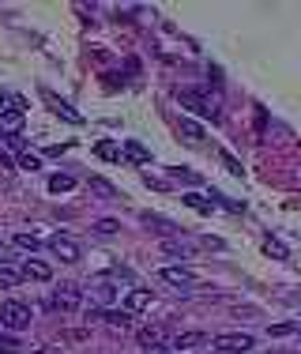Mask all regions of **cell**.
<instances>
[{
  "mask_svg": "<svg viewBox=\"0 0 301 354\" xmlns=\"http://www.w3.org/2000/svg\"><path fill=\"white\" fill-rule=\"evenodd\" d=\"M75 189V177L72 174H53L49 177V192H57V196H61V192H72Z\"/></svg>",
  "mask_w": 301,
  "mask_h": 354,
  "instance_id": "18",
  "label": "cell"
},
{
  "mask_svg": "<svg viewBox=\"0 0 301 354\" xmlns=\"http://www.w3.org/2000/svg\"><path fill=\"white\" fill-rule=\"evenodd\" d=\"M15 283H19V272H15V268H4V264H0V290H12Z\"/></svg>",
  "mask_w": 301,
  "mask_h": 354,
  "instance_id": "22",
  "label": "cell"
},
{
  "mask_svg": "<svg viewBox=\"0 0 301 354\" xmlns=\"http://www.w3.org/2000/svg\"><path fill=\"white\" fill-rule=\"evenodd\" d=\"M30 324V309L23 301H0V328L8 332H23Z\"/></svg>",
  "mask_w": 301,
  "mask_h": 354,
  "instance_id": "1",
  "label": "cell"
},
{
  "mask_svg": "<svg viewBox=\"0 0 301 354\" xmlns=\"http://www.w3.org/2000/svg\"><path fill=\"white\" fill-rule=\"evenodd\" d=\"M117 230H121L117 218H98V223H95V234H102V238H110V234H117Z\"/></svg>",
  "mask_w": 301,
  "mask_h": 354,
  "instance_id": "23",
  "label": "cell"
},
{
  "mask_svg": "<svg viewBox=\"0 0 301 354\" xmlns=\"http://www.w3.org/2000/svg\"><path fill=\"white\" fill-rule=\"evenodd\" d=\"M264 252L275 257V260H287V245H282L279 238H264Z\"/></svg>",
  "mask_w": 301,
  "mask_h": 354,
  "instance_id": "20",
  "label": "cell"
},
{
  "mask_svg": "<svg viewBox=\"0 0 301 354\" xmlns=\"http://www.w3.org/2000/svg\"><path fill=\"white\" fill-rule=\"evenodd\" d=\"M162 252H166V257H188L192 245H185V241H166Z\"/></svg>",
  "mask_w": 301,
  "mask_h": 354,
  "instance_id": "25",
  "label": "cell"
},
{
  "mask_svg": "<svg viewBox=\"0 0 301 354\" xmlns=\"http://www.w3.org/2000/svg\"><path fill=\"white\" fill-rule=\"evenodd\" d=\"M177 98H181V106H188V109H192V113L219 121V102H211L207 95H200V91H188V87H177Z\"/></svg>",
  "mask_w": 301,
  "mask_h": 354,
  "instance_id": "2",
  "label": "cell"
},
{
  "mask_svg": "<svg viewBox=\"0 0 301 354\" xmlns=\"http://www.w3.org/2000/svg\"><path fill=\"white\" fill-rule=\"evenodd\" d=\"M19 351H23V343H19V339H12V335L0 332V354H19Z\"/></svg>",
  "mask_w": 301,
  "mask_h": 354,
  "instance_id": "27",
  "label": "cell"
},
{
  "mask_svg": "<svg viewBox=\"0 0 301 354\" xmlns=\"http://www.w3.org/2000/svg\"><path fill=\"white\" fill-rule=\"evenodd\" d=\"M49 252H53L57 260H64V264H75V260L83 257V252H79V241H75V238H64V234L49 238Z\"/></svg>",
  "mask_w": 301,
  "mask_h": 354,
  "instance_id": "5",
  "label": "cell"
},
{
  "mask_svg": "<svg viewBox=\"0 0 301 354\" xmlns=\"http://www.w3.org/2000/svg\"><path fill=\"white\" fill-rule=\"evenodd\" d=\"M181 200H185V207H192V212H200V215H211V200H207V196H200V192H185V196H181Z\"/></svg>",
  "mask_w": 301,
  "mask_h": 354,
  "instance_id": "17",
  "label": "cell"
},
{
  "mask_svg": "<svg viewBox=\"0 0 301 354\" xmlns=\"http://www.w3.org/2000/svg\"><path fill=\"white\" fill-rule=\"evenodd\" d=\"M147 354H170V351H166V347H150Z\"/></svg>",
  "mask_w": 301,
  "mask_h": 354,
  "instance_id": "34",
  "label": "cell"
},
{
  "mask_svg": "<svg viewBox=\"0 0 301 354\" xmlns=\"http://www.w3.org/2000/svg\"><path fill=\"white\" fill-rule=\"evenodd\" d=\"M222 162H226V170H230V174H241V162L230 155V151H222Z\"/></svg>",
  "mask_w": 301,
  "mask_h": 354,
  "instance_id": "31",
  "label": "cell"
},
{
  "mask_svg": "<svg viewBox=\"0 0 301 354\" xmlns=\"http://www.w3.org/2000/svg\"><path fill=\"white\" fill-rule=\"evenodd\" d=\"M19 279H35V283H49L53 279V272H49V264H41V260H27L19 272Z\"/></svg>",
  "mask_w": 301,
  "mask_h": 354,
  "instance_id": "9",
  "label": "cell"
},
{
  "mask_svg": "<svg viewBox=\"0 0 301 354\" xmlns=\"http://www.w3.org/2000/svg\"><path fill=\"white\" fill-rule=\"evenodd\" d=\"M170 177H173V181H181V185H200V174L185 170V166H173V170H170Z\"/></svg>",
  "mask_w": 301,
  "mask_h": 354,
  "instance_id": "21",
  "label": "cell"
},
{
  "mask_svg": "<svg viewBox=\"0 0 301 354\" xmlns=\"http://www.w3.org/2000/svg\"><path fill=\"white\" fill-rule=\"evenodd\" d=\"M211 347L219 354H237V351H253V335L249 332H230V335H215Z\"/></svg>",
  "mask_w": 301,
  "mask_h": 354,
  "instance_id": "4",
  "label": "cell"
},
{
  "mask_svg": "<svg viewBox=\"0 0 301 354\" xmlns=\"http://www.w3.org/2000/svg\"><path fill=\"white\" fill-rule=\"evenodd\" d=\"M15 245H19V249H30V252H35V249L41 245V241L35 238V234H15Z\"/></svg>",
  "mask_w": 301,
  "mask_h": 354,
  "instance_id": "28",
  "label": "cell"
},
{
  "mask_svg": "<svg viewBox=\"0 0 301 354\" xmlns=\"http://www.w3.org/2000/svg\"><path fill=\"white\" fill-rule=\"evenodd\" d=\"M207 335L204 332H181L177 339H173V351H192V347H204Z\"/></svg>",
  "mask_w": 301,
  "mask_h": 354,
  "instance_id": "13",
  "label": "cell"
},
{
  "mask_svg": "<svg viewBox=\"0 0 301 354\" xmlns=\"http://www.w3.org/2000/svg\"><path fill=\"white\" fill-rule=\"evenodd\" d=\"M90 317L106 320L110 328H128L132 324V313H124V309H121V313H117V309H102V313H90Z\"/></svg>",
  "mask_w": 301,
  "mask_h": 354,
  "instance_id": "14",
  "label": "cell"
},
{
  "mask_svg": "<svg viewBox=\"0 0 301 354\" xmlns=\"http://www.w3.org/2000/svg\"><path fill=\"white\" fill-rule=\"evenodd\" d=\"M139 223H144L147 230H155V234H166V238L181 230L177 223H170V218H162V215H150V212H144V215H139Z\"/></svg>",
  "mask_w": 301,
  "mask_h": 354,
  "instance_id": "8",
  "label": "cell"
},
{
  "mask_svg": "<svg viewBox=\"0 0 301 354\" xmlns=\"http://www.w3.org/2000/svg\"><path fill=\"white\" fill-rule=\"evenodd\" d=\"M19 170H41V158L38 155H30V151H19Z\"/></svg>",
  "mask_w": 301,
  "mask_h": 354,
  "instance_id": "24",
  "label": "cell"
},
{
  "mask_svg": "<svg viewBox=\"0 0 301 354\" xmlns=\"http://www.w3.org/2000/svg\"><path fill=\"white\" fill-rule=\"evenodd\" d=\"M68 147H72V143H57V147H49V151H46V155H53V158H61V155H64V151H68Z\"/></svg>",
  "mask_w": 301,
  "mask_h": 354,
  "instance_id": "33",
  "label": "cell"
},
{
  "mask_svg": "<svg viewBox=\"0 0 301 354\" xmlns=\"http://www.w3.org/2000/svg\"><path fill=\"white\" fill-rule=\"evenodd\" d=\"M267 332H271V335H294L298 324H294V320H282V324H271Z\"/></svg>",
  "mask_w": 301,
  "mask_h": 354,
  "instance_id": "29",
  "label": "cell"
},
{
  "mask_svg": "<svg viewBox=\"0 0 301 354\" xmlns=\"http://www.w3.org/2000/svg\"><path fill=\"white\" fill-rule=\"evenodd\" d=\"M162 335H166V332L155 324V328H139L136 339H139V347H147V351H150V347H162Z\"/></svg>",
  "mask_w": 301,
  "mask_h": 354,
  "instance_id": "16",
  "label": "cell"
},
{
  "mask_svg": "<svg viewBox=\"0 0 301 354\" xmlns=\"http://www.w3.org/2000/svg\"><path fill=\"white\" fill-rule=\"evenodd\" d=\"M124 158H128V162H139V166H144V162H150V151H147L139 140H128V143H124Z\"/></svg>",
  "mask_w": 301,
  "mask_h": 354,
  "instance_id": "15",
  "label": "cell"
},
{
  "mask_svg": "<svg viewBox=\"0 0 301 354\" xmlns=\"http://www.w3.org/2000/svg\"><path fill=\"white\" fill-rule=\"evenodd\" d=\"M41 102H46L49 109H53L57 117H64V121H72V124H83V113H75V109H72L68 102H64V98H57L53 91H46V87H41Z\"/></svg>",
  "mask_w": 301,
  "mask_h": 354,
  "instance_id": "6",
  "label": "cell"
},
{
  "mask_svg": "<svg viewBox=\"0 0 301 354\" xmlns=\"http://www.w3.org/2000/svg\"><path fill=\"white\" fill-rule=\"evenodd\" d=\"M222 200V207H230V212H245V204L241 200H230V196H219Z\"/></svg>",
  "mask_w": 301,
  "mask_h": 354,
  "instance_id": "32",
  "label": "cell"
},
{
  "mask_svg": "<svg viewBox=\"0 0 301 354\" xmlns=\"http://www.w3.org/2000/svg\"><path fill=\"white\" fill-rule=\"evenodd\" d=\"M53 306L61 309V313H75V309L83 306V290L75 283H61L53 290Z\"/></svg>",
  "mask_w": 301,
  "mask_h": 354,
  "instance_id": "3",
  "label": "cell"
},
{
  "mask_svg": "<svg viewBox=\"0 0 301 354\" xmlns=\"http://www.w3.org/2000/svg\"><path fill=\"white\" fill-rule=\"evenodd\" d=\"M95 155L106 158V162H117V158H121V147H117V143H110V140H102V143L95 147Z\"/></svg>",
  "mask_w": 301,
  "mask_h": 354,
  "instance_id": "19",
  "label": "cell"
},
{
  "mask_svg": "<svg viewBox=\"0 0 301 354\" xmlns=\"http://www.w3.org/2000/svg\"><path fill=\"white\" fill-rule=\"evenodd\" d=\"M90 189H95V192H102V196H117V189H113L110 181H102V177H95V181H90Z\"/></svg>",
  "mask_w": 301,
  "mask_h": 354,
  "instance_id": "30",
  "label": "cell"
},
{
  "mask_svg": "<svg viewBox=\"0 0 301 354\" xmlns=\"http://www.w3.org/2000/svg\"><path fill=\"white\" fill-rule=\"evenodd\" d=\"M177 132L185 136V143H192V147H200V143H204V129H200L192 117H181V121H177Z\"/></svg>",
  "mask_w": 301,
  "mask_h": 354,
  "instance_id": "10",
  "label": "cell"
},
{
  "mask_svg": "<svg viewBox=\"0 0 301 354\" xmlns=\"http://www.w3.org/2000/svg\"><path fill=\"white\" fill-rule=\"evenodd\" d=\"M158 279L170 283V286H196V275H192L188 268H162V272H158Z\"/></svg>",
  "mask_w": 301,
  "mask_h": 354,
  "instance_id": "7",
  "label": "cell"
},
{
  "mask_svg": "<svg viewBox=\"0 0 301 354\" xmlns=\"http://www.w3.org/2000/svg\"><path fill=\"white\" fill-rule=\"evenodd\" d=\"M0 257H4V249H0Z\"/></svg>",
  "mask_w": 301,
  "mask_h": 354,
  "instance_id": "35",
  "label": "cell"
},
{
  "mask_svg": "<svg viewBox=\"0 0 301 354\" xmlns=\"http://www.w3.org/2000/svg\"><path fill=\"white\" fill-rule=\"evenodd\" d=\"M113 283H95V298L98 301H102V306H110V301H113Z\"/></svg>",
  "mask_w": 301,
  "mask_h": 354,
  "instance_id": "26",
  "label": "cell"
},
{
  "mask_svg": "<svg viewBox=\"0 0 301 354\" xmlns=\"http://www.w3.org/2000/svg\"><path fill=\"white\" fill-rule=\"evenodd\" d=\"M23 129V109H0V132L15 136Z\"/></svg>",
  "mask_w": 301,
  "mask_h": 354,
  "instance_id": "11",
  "label": "cell"
},
{
  "mask_svg": "<svg viewBox=\"0 0 301 354\" xmlns=\"http://www.w3.org/2000/svg\"><path fill=\"white\" fill-rule=\"evenodd\" d=\"M150 306V290H128V301H124V313H144Z\"/></svg>",
  "mask_w": 301,
  "mask_h": 354,
  "instance_id": "12",
  "label": "cell"
}]
</instances>
